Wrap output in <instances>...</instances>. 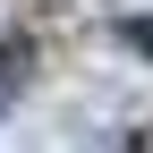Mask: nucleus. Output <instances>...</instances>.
Returning a JSON list of instances; mask_svg holds the SVG:
<instances>
[{
    "instance_id": "1",
    "label": "nucleus",
    "mask_w": 153,
    "mask_h": 153,
    "mask_svg": "<svg viewBox=\"0 0 153 153\" xmlns=\"http://www.w3.org/2000/svg\"><path fill=\"white\" fill-rule=\"evenodd\" d=\"M26 68H34V43H0V111L17 102V85H26Z\"/></svg>"
}]
</instances>
